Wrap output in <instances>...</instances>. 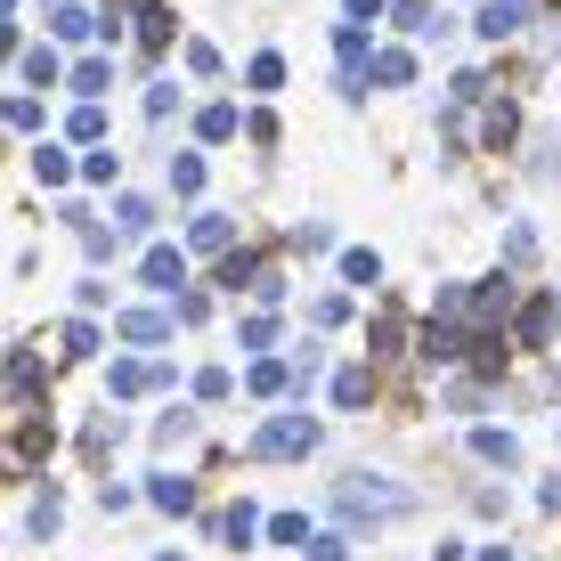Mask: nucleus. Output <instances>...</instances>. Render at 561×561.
<instances>
[{"label":"nucleus","instance_id":"obj_1","mask_svg":"<svg viewBox=\"0 0 561 561\" xmlns=\"http://www.w3.org/2000/svg\"><path fill=\"white\" fill-rule=\"evenodd\" d=\"M408 505H415L408 489H382V480H366V472L334 480V513L342 520H375V513H408Z\"/></svg>","mask_w":561,"mask_h":561},{"label":"nucleus","instance_id":"obj_2","mask_svg":"<svg viewBox=\"0 0 561 561\" xmlns=\"http://www.w3.org/2000/svg\"><path fill=\"white\" fill-rule=\"evenodd\" d=\"M309 448H318V423H309V415H277V423H261V432H253V456L268 463V456H309Z\"/></svg>","mask_w":561,"mask_h":561},{"label":"nucleus","instance_id":"obj_3","mask_svg":"<svg viewBox=\"0 0 561 561\" xmlns=\"http://www.w3.org/2000/svg\"><path fill=\"white\" fill-rule=\"evenodd\" d=\"M114 334H123V342H163L171 318H163V309H123V318H114Z\"/></svg>","mask_w":561,"mask_h":561},{"label":"nucleus","instance_id":"obj_4","mask_svg":"<svg viewBox=\"0 0 561 561\" xmlns=\"http://www.w3.org/2000/svg\"><path fill=\"white\" fill-rule=\"evenodd\" d=\"M154 382H171V375H163V366H147V358L114 366V399H139V391H154Z\"/></svg>","mask_w":561,"mask_h":561},{"label":"nucleus","instance_id":"obj_5","mask_svg":"<svg viewBox=\"0 0 561 561\" xmlns=\"http://www.w3.org/2000/svg\"><path fill=\"white\" fill-rule=\"evenodd\" d=\"M520 16H529V0H489V9H480V33L505 42V33H520Z\"/></svg>","mask_w":561,"mask_h":561},{"label":"nucleus","instance_id":"obj_6","mask_svg":"<svg viewBox=\"0 0 561 561\" xmlns=\"http://www.w3.org/2000/svg\"><path fill=\"white\" fill-rule=\"evenodd\" d=\"M42 423H33V415H16V439H9V472H33V456H42Z\"/></svg>","mask_w":561,"mask_h":561},{"label":"nucleus","instance_id":"obj_7","mask_svg":"<svg viewBox=\"0 0 561 561\" xmlns=\"http://www.w3.org/2000/svg\"><path fill=\"white\" fill-rule=\"evenodd\" d=\"M456 351H463V342H456V325H423V342H415V358H423V366H448Z\"/></svg>","mask_w":561,"mask_h":561},{"label":"nucleus","instance_id":"obj_8","mask_svg":"<svg viewBox=\"0 0 561 561\" xmlns=\"http://www.w3.org/2000/svg\"><path fill=\"white\" fill-rule=\"evenodd\" d=\"M180 277H187V261L171 253V244H154V253H147V285H163V294H180Z\"/></svg>","mask_w":561,"mask_h":561},{"label":"nucleus","instance_id":"obj_9","mask_svg":"<svg viewBox=\"0 0 561 561\" xmlns=\"http://www.w3.org/2000/svg\"><path fill=\"white\" fill-rule=\"evenodd\" d=\"M553 318H561V294H553V301H529V309H520V342L537 351V342L553 334Z\"/></svg>","mask_w":561,"mask_h":561},{"label":"nucleus","instance_id":"obj_10","mask_svg":"<svg viewBox=\"0 0 561 561\" xmlns=\"http://www.w3.org/2000/svg\"><path fill=\"white\" fill-rule=\"evenodd\" d=\"M49 25H57V42H90V33H99V16H90V9H73V0H66V9H57Z\"/></svg>","mask_w":561,"mask_h":561},{"label":"nucleus","instance_id":"obj_11","mask_svg":"<svg viewBox=\"0 0 561 561\" xmlns=\"http://www.w3.org/2000/svg\"><path fill=\"white\" fill-rule=\"evenodd\" d=\"M228 237H237L228 211H204V220H196V253H228Z\"/></svg>","mask_w":561,"mask_h":561},{"label":"nucleus","instance_id":"obj_12","mask_svg":"<svg viewBox=\"0 0 561 561\" xmlns=\"http://www.w3.org/2000/svg\"><path fill=\"white\" fill-rule=\"evenodd\" d=\"M147 496H154V505H163V513H187V505H196V489H187V480H171V472H163V480H154V489H147Z\"/></svg>","mask_w":561,"mask_h":561},{"label":"nucleus","instance_id":"obj_13","mask_svg":"<svg viewBox=\"0 0 561 561\" xmlns=\"http://www.w3.org/2000/svg\"><path fill=\"white\" fill-rule=\"evenodd\" d=\"M106 82H114V66H106V57H82V66H73V90H82V99H99Z\"/></svg>","mask_w":561,"mask_h":561},{"label":"nucleus","instance_id":"obj_14","mask_svg":"<svg viewBox=\"0 0 561 561\" xmlns=\"http://www.w3.org/2000/svg\"><path fill=\"white\" fill-rule=\"evenodd\" d=\"M472 448L489 456V463H513V456H520V439H513V432H472Z\"/></svg>","mask_w":561,"mask_h":561},{"label":"nucleus","instance_id":"obj_15","mask_svg":"<svg viewBox=\"0 0 561 561\" xmlns=\"http://www.w3.org/2000/svg\"><path fill=\"white\" fill-rule=\"evenodd\" d=\"M408 73H415V57H408V49H382V57H375V82H391V90H399Z\"/></svg>","mask_w":561,"mask_h":561},{"label":"nucleus","instance_id":"obj_16","mask_svg":"<svg viewBox=\"0 0 561 561\" xmlns=\"http://www.w3.org/2000/svg\"><path fill=\"white\" fill-rule=\"evenodd\" d=\"M171 187H180V196H196V187H204V163H196V154H171Z\"/></svg>","mask_w":561,"mask_h":561},{"label":"nucleus","instance_id":"obj_17","mask_svg":"<svg viewBox=\"0 0 561 561\" xmlns=\"http://www.w3.org/2000/svg\"><path fill=\"white\" fill-rule=\"evenodd\" d=\"M154 220V211L139 204V196H123V204H114V228H123V237H139V228Z\"/></svg>","mask_w":561,"mask_h":561},{"label":"nucleus","instance_id":"obj_18","mask_svg":"<svg viewBox=\"0 0 561 561\" xmlns=\"http://www.w3.org/2000/svg\"><path fill=\"white\" fill-rule=\"evenodd\" d=\"M57 342H66V358H90V351H99V334H90V318H73V325H66V334H57Z\"/></svg>","mask_w":561,"mask_h":561},{"label":"nucleus","instance_id":"obj_19","mask_svg":"<svg viewBox=\"0 0 561 561\" xmlns=\"http://www.w3.org/2000/svg\"><path fill=\"white\" fill-rule=\"evenodd\" d=\"M366 391H375V382H366V366H351V375L334 382V399H342V408H366Z\"/></svg>","mask_w":561,"mask_h":561},{"label":"nucleus","instance_id":"obj_20","mask_svg":"<svg viewBox=\"0 0 561 561\" xmlns=\"http://www.w3.org/2000/svg\"><path fill=\"white\" fill-rule=\"evenodd\" d=\"M220 529H228V537H237V546H253V537H261V513H253V505H237V513H228V520H220Z\"/></svg>","mask_w":561,"mask_h":561},{"label":"nucleus","instance_id":"obj_21","mask_svg":"<svg viewBox=\"0 0 561 561\" xmlns=\"http://www.w3.org/2000/svg\"><path fill=\"white\" fill-rule=\"evenodd\" d=\"M33 171H42L49 187H66V180H73V163H66V154H57V147H42V154H33Z\"/></svg>","mask_w":561,"mask_h":561},{"label":"nucleus","instance_id":"obj_22","mask_svg":"<svg viewBox=\"0 0 561 561\" xmlns=\"http://www.w3.org/2000/svg\"><path fill=\"white\" fill-rule=\"evenodd\" d=\"M513 301V285L505 277H489V285H480V294H472V309H480V318H496V309H505Z\"/></svg>","mask_w":561,"mask_h":561},{"label":"nucleus","instance_id":"obj_23","mask_svg":"<svg viewBox=\"0 0 561 561\" xmlns=\"http://www.w3.org/2000/svg\"><path fill=\"white\" fill-rule=\"evenodd\" d=\"M277 82H285V57L261 49V57H253V90H277Z\"/></svg>","mask_w":561,"mask_h":561},{"label":"nucleus","instance_id":"obj_24","mask_svg":"<svg viewBox=\"0 0 561 561\" xmlns=\"http://www.w3.org/2000/svg\"><path fill=\"white\" fill-rule=\"evenodd\" d=\"M342 277H351V285H375L382 261H375V253H342Z\"/></svg>","mask_w":561,"mask_h":561},{"label":"nucleus","instance_id":"obj_25","mask_svg":"<svg viewBox=\"0 0 561 561\" xmlns=\"http://www.w3.org/2000/svg\"><path fill=\"white\" fill-rule=\"evenodd\" d=\"M294 244H301V253H325V244H334V228H325V220H301Z\"/></svg>","mask_w":561,"mask_h":561},{"label":"nucleus","instance_id":"obj_26","mask_svg":"<svg viewBox=\"0 0 561 561\" xmlns=\"http://www.w3.org/2000/svg\"><path fill=\"white\" fill-rule=\"evenodd\" d=\"M268 537H277V546H301L309 520H301V513H277V520H268Z\"/></svg>","mask_w":561,"mask_h":561},{"label":"nucleus","instance_id":"obj_27","mask_svg":"<svg viewBox=\"0 0 561 561\" xmlns=\"http://www.w3.org/2000/svg\"><path fill=\"white\" fill-rule=\"evenodd\" d=\"M25 82H57V49H25Z\"/></svg>","mask_w":561,"mask_h":561},{"label":"nucleus","instance_id":"obj_28","mask_svg":"<svg viewBox=\"0 0 561 561\" xmlns=\"http://www.w3.org/2000/svg\"><path fill=\"white\" fill-rule=\"evenodd\" d=\"M106 130V114H99V99H82V114H73V139H99Z\"/></svg>","mask_w":561,"mask_h":561},{"label":"nucleus","instance_id":"obj_29","mask_svg":"<svg viewBox=\"0 0 561 561\" xmlns=\"http://www.w3.org/2000/svg\"><path fill=\"white\" fill-rule=\"evenodd\" d=\"M237 130V106H204V139H228Z\"/></svg>","mask_w":561,"mask_h":561},{"label":"nucleus","instance_id":"obj_30","mask_svg":"<svg viewBox=\"0 0 561 561\" xmlns=\"http://www.w3.org/2000/svg\"><path fill=\"white\" fill-rule=\"evenodd\" d=\"M139 42H147V49H163V42H171V16H163V9H147V25H139Z\"/></svg>","mask_w":561,"mask_h":561},{"label":"nucleus","instance_id":"obj_31","mask_svg":"<svg viewBox=\"0 0 561 561\" xmlns=\"http://www.w3.org/2000/svg\"><path fill=\"white\" fill-rule=\"evenodd\" d=\"M309 561H351V553H342V537H309Z\"/></svg>","mask_w":561,"mask_h":561},{"label":"nucleus","instance_id":"obj_32","mask_svg":"<svg viewBox=\"0 0 561 561\" xmlns=\"http://www.w3.org/2000/svg\"><path fill=\"white\" fill-rule=\"evenodd\" d=\"M366 16H382V0H351V25H366Z\"/></svg>","mask_w":561,"mask_h":561},{"label":"nucleus","instance_id":"obj_33","mask_svg":"<svg viewBox=\"0 0 561 561\" xmlns=\"http://www.w3.org/2000/svg\"><path fill=\"white\" fill-rule=\"evenodd\" d=\"M480 561H513V553H496V546H489V553H480Z\"/></svg>","mask_w":561,"mask_h":561},{"label":"nucleus","instance_id":"obj_34","mask_svg":"<svg viewBox=\"0 0 561 561\" xmlns=\"http://www.w3.org/2000/svg\"><path fill=\"white\" fill-rule=\"evenodd\" d=\"M154 561H180V553H154Z\"/></svg>","mask_w":561,"mask_h":561}]
</instances>
